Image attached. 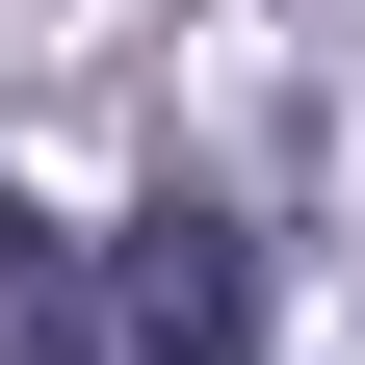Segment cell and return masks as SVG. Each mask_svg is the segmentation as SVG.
Listing matches in <instances>:
<instances>
[{
	"instance_id": "obj_1",
	"label": "cell",
	"mask_w": 365,
	"mask_h": 365,
	"mask_svg": "<svg viewBox=\"0 0 365 365\" xmlns=\"http://www.w3.org/2000/svg\"><path fill=\"white\" fill-rule=\"evenodd\" d=\"M105 365H261V235L235 209H130L105 235Z\"/></svg>"
},
{
	"instance_id": "obj_2",
	"label": "cell",
	"mask_w": 365,
	"mask_h": 365,
	"mask_svg": "<svg viewBox=\"0 0 365 365\" xmlns=\"http://www.w3.org/2000/svg\"><path fill=\"white\" fill-rule=\"evenodd\" d=\"M0 365H105V235H53L0 182Z\"/></svg>"
}]
</instances>
